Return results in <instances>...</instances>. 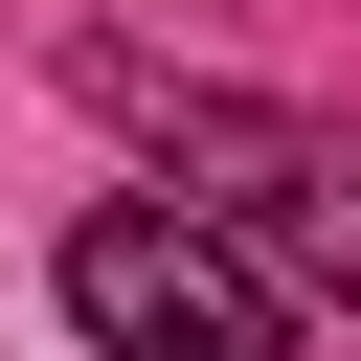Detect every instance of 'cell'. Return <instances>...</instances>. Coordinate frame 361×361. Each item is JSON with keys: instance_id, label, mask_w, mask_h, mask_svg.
<instances>
[{"instance_id": "2", "label": "cell", "mask_w": 361, "mask_h": 361, "mask_svg": "<svg viewBox=\"0 0 361 361\" xmlns=\"http://www.w3.org/2000/svg\"><path fill=\"white\" fill-rule=\"evenodd\" d=\"M68 316L113 361H293V293L203 226V203H90L68 226Z\"/></svg>"}, {"instance_id": "1", "label": "cell", "mask_w": 361, "mask_h": 361, "mask_svg": "<svg viewBox=\"0 0 361 361\" xmlns=\"http://www.w3.org/2000/svg\"><path fill=\"white\" fill-rule=\"evenodd\" d=\"M158 158H180V203H248L316 293H361V135H316V113H271V90H203V68H158V45H68Z\"/></svg>"}]
</instances>
